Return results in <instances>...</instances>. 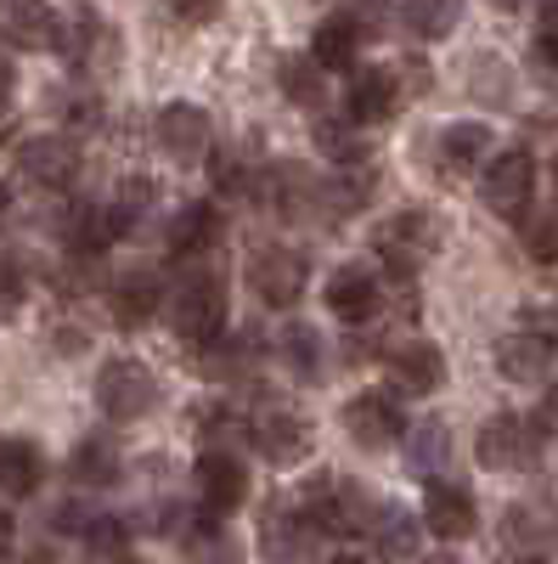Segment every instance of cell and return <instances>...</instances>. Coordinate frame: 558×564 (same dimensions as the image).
<instances>
[{"mask_svg": "<svg viewBox=\"0 0 558 564\" xmlns=\"http://www.w3.org/2000/svg\"><path fill=\"white\" fill-rule=\"evenodd\" d=\"M169 316H175V334L193 339V345H215L220 327H226V276L220 265L198 260L175 276V294H169Z\"/></svg>", "mask_w": 558, "mask_h": 564, "instance_id": "6da1fadb", "label": "cell"}, {"mask_svg": "<svg viewBox=\"0 0 558 564\" xmlns=\"http://www.w3.org/2000/svg\"><path fill=\"white\" fill-rule=\"evenodd\" d=\"M305 520L316 536H355L372 525V513H379V502H372L361 486L350 480H310V491L299 497Z\"/></svg>", "mask_w": 558, "mask_h": 564, "instance_id": "7a4b0ae2", "label": "cell"}, {"mask_svg": "<svg viewBox=\"0 0 558 564\" xmlns=\"http://www.w3.org/2000/svg\"><path fill=\"white\" fill-rule=\"evenodd\" d=\"M57 52L79 68V74H102V68H113L119 63V29L97 12V7H68L63 18H57Z\"/></svg>", "mask_w": 558, "mask_h": 564, "instance_id": "3957f363", "label": "cell"}, {"mask_svg": "<svg viewBox=\"0 0 558 564\" xmlns=\"http://www.w3.org/2000/svg\"><path fill=\"white\" fill-rule=\"evenodd\" d=\"M372 243H379V260H384L395 276H412L417 265H424V260L440 249V220L424 215V209H406V215L384 220Z\"/></svg>", "mask_w": 558, "mask_h": 564, "instance_id": "277c9868", "label": "cell"}, {"mask_svg": "<svg viewBox=\"0 0 558 564\" xmlns=\"http://www.w3.org/2000/svg\"><path fill=\"white\" fill-rule=\"evenodd\" d=\"M474 452H480L485 468H536V457H541V423H530L519 412H496V417H485Z\"/></svg>", "mask_w": 558, "mask_h": 564, "instance_id": "5b68a950", "label": "cell"}, {"mask_svg": "<svg viewBox=\"0 0 558 564\" xmlns=\"http://www.w3.org/2000/svg\"><path fill=\"white\" fill-rule=\"evenodd\" d=\"M530 193H536V159H530L525 148L496 153V159H491V170H485V181H480L485 209H491V215H502V220H514V215H525V209H530Z\"/></svg>", "mask_w": 558, "mask_h": 564, "instance_id": "8992f818", "label": "cell"}, {"mask_svg": "<svg viewBox=\"0 0 558 564\" xmlns=\"http://www.w3.org/2000/svg\"><path fill=\"white\" fill-rule=\"evenodd\" d=\"M153 395H158L153 372H147L142 361H130V356H119V361H108V367L97 372V406H102L108 417H119V423L142 417V412L153 406Z\"/></svg>", "mask_w": 558, "mask_h": 564, "instance_id": "52a82bcc", "label": "cell"}, {"mask_svg": "<svg viewBox=\"0 0 558 564\" xmlns=\"http://www.w3.org/2000/svg\"><path fill=\"white\" fill-rule=\"evenodd\" d=\"M249 282H254V294L276 311H288L299 294H305V254L288 249V243H271L249 260Z\"/></svg>", "mask_w": 558, "mask_h": 564, "instance_id": "ba28073f", "label": "cell"}, {"mask_svg": "<svg viewBox=\"0 0 558 564\" xmlns=\"http://www.w3.org/2000/svg\"><path fill=\"white\" fill-rule=\"evenodd\" d=\"M249 441L271 463H299L310 452V423L299 412H288V406H265V412L249 417Z\"/></svg>", "mask_w": 558, "mask_h": 564, "instance_id": "9c48e42d", "label": "cell"}, {"mask_svg": "<svg viewBox=\"0 0 558 564\" xmlns=\"http://www.w3.org/2000/svg\"><path fill=\"white\" fill-rule=\"evenodd\" d=\"M209 141H215V124L198 102H169L158 113V148L175 159V164H198L209 159Z\"/></svg>", "mask_w": 558, "mask_h": 564, "instance_id": "30bf717a", "label": "cell"}, {"mask_svg": "<svg viewBox=\"0 0 558 564\" xmlns=\"http://www.w3.org/2000/svg\"><path fill=\"white\" fill-rule=\"evenodd\" d=\"M18 170L34 181V186H52V193H63V186L79 181V148L68 135H29L18 148Z\"/></svg>", "mask_w": 558, "mask_h": 564, "instance_id": "8fae6325", "label": "cell"}, {"mask_svg": "<svg viewBox=\"0 0 558 564\" xmlns=\"http://www.w3.org/2000/svg\"><path fill=\"white\" fill-rule=\"evenodd\" d=\"M344 430H350V441H355V446L379 452V446L401 441L406 417H401V406H395L390 395H379V390H361V395L344 406Z\"/></svg>", "mask_w": 558, "mask_h": 564, "instance_id": "7c38bea8", "label": "cell"}, {"mask_svg": "<svg viewBox=\"0 0 558 564\" xmlns=\"http://www.w3.org/2000/svg\"><path fill=\"white\" fill-rule=\"evenodd\" d=\"M0 40L18 52H57V12L45 0H0Z\"/></svg>", "mask_w": 558, "mask_h": 564, "instance_id": "4fadbf2b", "label": "cell"}, {"mask_svg": "<svg viewBox=\"0 0 558 564\" xmlns=\"http://www.w3.org/2000/svg\"><path fill=\"white\" fill-rule=\"evenodd\" d=\"M310 520H305V508L294 502H271L265 513H260V547H265V558H276V564H299L305 553H310Z\"/></svg>", "mask_w": 558, "mask_h": 564, "instance_id": "5bb4252c", "label": "cell"}, {"mask_svg": "<svg viewBox=\"0 0 558 564\" xmlns=\"http://www.w3.org/2000/svg\"><path fill=\"white\" fill-rule=\"evenodd\" d=\"M496 372L507 384H536L552 372V339L536 334V327H514L502 345H496Z\"/></svg>", "mask_w": 558, "mask_h": 564, "instance_id": "9a60e30c", "label": "cell"}, {"mask_svg": "<svg viewBox=\"0 0 558 564\" xmlns=\"http://www.w3.org/2000/svg\"><path fill=\"white\" fill-rule=\"evenodd\" d=\"M350 119L355 124H384L401 113V74L395 68H355L350 79Z\"/></svg>", "mask_w": 558, "mask_h": 564, "instance_id": "2e32d148", "label": "cell"}, {"mask_svg": "<svg viewBox=\"0 0 558 564\" xmlns=\"http://www.w3.org/2000/svg\"><path fill=\"white\" fill-rule=\"evenodd\" d=\"M265 193H271V209L283 220H299V215H321V198H328V181H316L310 170L299 164H271L265 175Z\"/></svg>", "mask_w": 558, "mask_h": 564, "instance_id": "e0dca14e", "label": "cell"}, {"mask_svg": "<svg viewBox=\"0 0 558 564\" xmlns=\"http://www.w3.org/2000/svg\"><path fill=\"white\" fill-rule=\"evenodd\" d=\"M198 497L209 513H231V508H243L249 497V475H243V463L231 457V452H204L198 457Z\"/></svg>", "mask_w": 558, "mask_h": 564, "instance_id": "ac0fdd59", "label": "cell"}, {"mask_svg": "<svg viewBox=\"0 0 558 564\" xmlns=\"http://www.w3.org/2000/svg\"><path fill=\"white\" fill-rule=\"evenodd\" d=\"M328 311L339 322H372L379 316V276L366 265H339L328 282Z\"/></svg>", "mask_w": 558, "mask_h": 564, "instance_id": "d6986e66", "label": "cell"}, {"mask_svg": "<svg viewBox=\"0 0 558 564\" xmlns=\"http://www.w3.org/2000/svg\"><path fill=\"white\" fill-rule=\"evenodd\" d=\"M390 372H395V384H401L406 395H435V390L446 384V356H440V345H429V339H412V345H401V350L390 356Z\"/></svg>", "mask_w": 558, "mask_h": 564, "instance_id": "ffe728a7", "label": "cell"}, {"mask_svg": "<svg viewBox=\"0 0 558 564\" xmlns=\"http://www.w3.org/2000/svg\"><path fill=\"white\" fill-rule=\"evenodd\" d=\"M366 542H372V553H379V558L401 564V558L417 553V542H424V525H417L401 502H379V513H372V525H366Z\"/></svg>", "mask_w": 558, "mask_h": 564, "instance_id": "44dd1931", "label": "cell"}, {"mask_svg": "<svg viewBox=\"0 0 558 564\" xmlns=\"http://www.w3.org/2000/svg\"><path fill=\"white\" fill-rule=\"evenodd\" d=\"M485 153H491V130H485L480 119L446 124L440 141H435V164H440L446 175H469V170H480Z\"/></svg>", "mask_w": 558, "mask_h": 564, "instance_id": "7402d4cb", "label": "cell"}, {"mask_svg": "<svg viewBox=\"0 0 558 564\" xmlns=\"http://www.w3.org/2000/svg\"><path fill=\"white\" fill-rule=\"evenodd\" d=\"M361 34H366V23L344 7V12H333V18H321L316 23V40H310V57L321 63V68H355V52H361Z\"/></svg>", "mask_w": 558, "mask_h": 564, "instance_id": "603a6c76", "label": "cell"}, {"mask_svg": "<svg viewBox=\"0 0 558 564\" xmlns=\"http://www.w3.org/2000/svg\"><path fill=\"white\" fill-rule=\"evenodd\" d=\"M45 480V452L23 435H7L0 441V491L7 497H34Z\"/></svg>", "mask_w": 558, "mask_h": 564, "instance_id": "cb8c5ba5", "label": "cell"}, {"mask_svg": "<svg viewBox=\"0 0 558 564\" xmlns=\"http://www.w3.org/2000/svg\"><path fill=\"white\" fill-rule=\"evenodd\" d=\"M424 525H429L440 542L469 536V531H474V497L462 491V486H435V491L424 497Z\"/></svg>", "mask_w": 558, "mask_h": 564, "instance_id": "d4e9b609", "label": "cell"}, {"mask_svg": "<svg viewBox=\"0 0 558 564\" xmlns=\"http://www.w3.org/2000/svg\"><path fill=\"white\" fill-rule=\"evenodd\" d=\"M119 231H124V215H119L113 204H85V209H74V220H68V243H74L79 254H108V249L119 243Z\"/></svg>", "mask_w": 558, "mask_h": 564, "instance_id": "484cf974", "label": "cell"}, {"mask_svg": "<svg viewBox=\"0 0 558 564\" xmlns=\"http://www.w3.org/2000/svg\"><path fill=\"white\" fill-rule=\"evenodd\" d=\"M215 238H220V215H215V204H186L175 220H169V249L180 254V260H204L209 249H215Z\"/></svg>", "mask_w": 558, "mask_h": 564, "instance_id": "4316f807", "label": "cell"}, {"mask_svg": "<svg viewBox=\"0 0 558 564\" xmlns=\"http://www.w3.org/2000/svg\"><path fill=\"white\" fill-rule=\"evenodd\" d=\"M108 311H113L124 327H142V322H153V311H158V276H147V271H130V276H119L113 289H108Z\"/></svg>", "mask_w": 558, "mask_h": 564, "instance_id": "83f0119b", "label": "cell"}, {"mask_svg": "<svg viewBox=\"0 0 558 564\" xmlns=\"http://www.w3.org/2000/svg\"><path fill=\"white\" fill-rule=\"evenodd\" d=\"M276 85H283V97L294 108H321V97H328V68H321L310 52L305 57H283L276 63Z\"/></svg>", "mask_w": 558, "mask_h": 564, "instance_id": "f1b7e54d", "label": "cell"}, {"mask_svg": "<svg viewBox=\"0 0 558 564\" xmlns=\"http://www.w3.org/2000/svg\"><path fill=\"white\" fill-rule=\"evenodd\" d=\"M265 175H271V170H260V159H254L249 148L215 153V186H220L226 198H254V193H265Z\"/></svg>", "mask_w": 558, "mask_h": 564, "instance_id": "f546056e", "label": "cell"}, {"mask_svg": "<svg viewBox=\"0 0 558 564\" xmlns=\"http://www.w3.org/2000/svg\"><path fill=\"white\" fill-rule=\"evenodd\" d=\"M446 457H451V435H446V423L424 417V423H417V430L406 435V468H412L417 480H424V475L435 480L440 468H446Z\"/></svg>", "mask_w": 558, "mask_h": 564, "instance_id": "4dcf8cb0", "label": "cell"}, {"mask_svg": "<svg viewBox=\"0 0 558 564\" xmlns=\"http://www.w3.org/2000/svg\"><path fill=\"white\" fill-rule=\"evenodd\" d=\"M68 475H74L79 486H113V480H119V452H113L102 435H90V441H79V446H74Z\"/></svg>", "mask_w": 558, "mask_h": 564, "instance_id": "1f68e13d", "label": "cell"}, {"mask_svg": "<svg viewBox=\"0 0 558 564\" xmlns=\"http://www.w3.org/2000/svg\"><path fill=\"white\" fill-rule=\"evenodd\" d=\"M462 18V0H406V29L417 40H446Z\"/></svg>", "mask_w": 558, "mask_h": 564, "instance_id": "d6a6232c", "label": "cell"}, {"mask_svg": "<svg viewBox=\"0 0 558 564\" xmlns=\"http://www.w3.org/2000/svg\"><path fill=\"white\" fill-rule=\"evenodd\" d=\"M283 356H288V367L299 372L305 384H310V379H321V339H316V327L288 322V334H283Z\"/></svg>", "mask_w": 558, "mask_h": 564, "instance_id": "836d02e7", "label": "cell"}, {"mask_svg": "<svg viewBox=\"0 0 558 564\" xmlns=\"http://www.w3.org/2000/svg\"><path fill=\"white\" fill-rule=\"evenodd\" d=\"M316 148L333 164H361V135L355 119H316Z\"/></svg>", "mask_w": 558, "mask_h": 564, "instance_id": "e575fe53", "label": "cell"}, {"mask_svg": "<svg viewBox=\"0 0 558 564\" xmlns=\"http://www.w3.org/2000/svg\"><path fill=\"white\" fill-rule=\"evenodd\" d=\"M254 356H260V345L243 334V339H215L204 361H209V379H238V372L254 367Z\"/></svg>", "mask_w": 558, "mask_h": 564, "instance_id": "d590c367", "label": "cell"}, {"mask_svg": "<svg viewBox=\"0 0 558 564\" xmlns=\"http://www.w3.org/2000/svg\"><path fill=\"white\" fill-rule=\"evenodd\" d=\"M525 254L536 265H558V209H541V215H525Z\"/></svg>", "mask_w": 558, "mask_h": 564, "instance_id": "8d00e7d4", "label": "cell"}, {"mask_svg": "<svg viewBox=\"0 0 558 564\" xmlns=\"http://www.w3.org/2000/svg\"><path fill=\"white\" fill-rule=\"evenodd\" d=\"M153 198H158V186L153 181H142V175H130L124 186H119V198H113V209L124 215V226H135L147 209H153Z\"/></svg>", "mask_w": 558, "mask_h": 564, "instance_id": "74e56055", "label": "cell"}, {"mask_svg": "<svg viewBox=\"0 0 558 564\" xmlns=\"http://www.w3.org/2000/svg\"><path fill=\"white\" fill-rule=\"evenodd\" d=\"M85 547H90V558L119 564V558H124V531H119L113 520H90V531H85Z\"/></svg>", "mask_w": 558, "mask_h": 564, "instance_id": "f35d334b", "label": "cell"}, {"mask_svg": "<svg viewBox=\"0 0 558 564\" xmlns=\"http://www.w3.org/2000/svg\"><path fill=\"white\" fill-rule=\"evenodd\" d=\"M536 63L558 68V0H547L541 18H536Z\"/></svg>", "mask_w": 558, "mask_h": 564, "instance_id": "ab89813d", "label": "cell"}, {"mask_svg": "<svg viewBox=\"0 0 558 564\" xmlns=\"http://www.w3.org/2000/svg\"><path fill=\"white\" fill-rule=\"evenodd\" d=\"M220 7H226V0H164V12H169L175 23H186V29L215 23V18H220Z\"/></svg>", "mask_w": 558, "mask_h": 564, "instance_id": "60d3db41", "label": "cell"}, {"mask_svg": "<svg viewBox=\"0 0 558 564\" xmlns=\"http://www.w3.org/2000/svg\"><path fill=\"white\" fill-rule=\"evenodd\" d=\"M226 417H231L226 406H198V412H193L198 435H209V441H231V435H243V423H226Z\"/></svg>", "mask_w": 558, "mask_h": 564, "instance_id": "b9f144b4", "label": "cell"}, {"mask_svg": "<svg viewBox=\"0 0 558 564\" xmlns=\"http://www.w3.org/2000/svg\"><path fill=\"white\" fill-rule=\"evenodd\" d=\"M23 300V271L18 260H0V305H18Z\"/></svg>", "mask_w": 558, "mask_h": 564, "instance_id": "7bdbcfd3", "label": "cell"}, {"mask_svg": "<svg viewBox=\"0 0 558 564\" xmlns=\"http://www.w3.org/2000/svg\"><path fill=\"white\" fill-rule=\"evenodd\" d=\"M12 85H18V68H12V57H7V52H0V108H7Z\"/></svg>", "mask_w": 558, "mask_h": 564, "instance_id": "ee69618b", "label": "cell"}, {"mask_svg": "<svg viewBox=\"0 0 558 564\" xmlns=\"http://www.w3.org/2000/svg\"><path fill=\"white\" fill-rule=\"evenodd\" d=\"M12 536H18V525H12V513H7V508H0V558H7V553H12Z\"/></svg>", "mask_w": 558, "mask_h": 564, "instance_id": "f6af8a7d", "label": "cell"}, {"mask_svg": "<svg viewBox=\"0 0 558 564\" xmlns=\"http://www.w3.org/2000/svg\"><path fill=\"white\" fill-rule=\"evenodd\" d=\"M333 564H366V558H361V553H339Z\"/></svg>", "mask_w": 558, "mask_h": 564, "instance_id": "bcb514c9", "label": "cell"}, {"mask_svg": "<svg viewBox=\"0 0 558 564\" xmlns=\"http://www.w3.org/2000/svg\"><path fill=\"white\" fill-rule=\"evenodd\" d=\"M424 564H457V558H451V553H435V558H424Z\"/></svg>", "mask_w": 558, "mask_h": 564, "instance_id": "7dc6e473", "label": "cell"}, {"mask_svg": "<svg viewBox=\"0 0 558 564\" xmlns=\"http://www.w3.org/2000/svg\"><path fill=\"white\" fill-rule=\"evenodd\" d=\"M496 7H519V0H496Z\"/></svg>", "mask_w": 558, "mask_h": 564, "instance_id": "c3c4849f", "label": "cell"}, {"mask_svg": "<svg viewBox=\"0 0 558 564\" xmlns=\"http://www.w3.org/2000/svg\"><path fill=\"white\" fill-rule=\"evenodd\" d=\"M552 181H558V159H552Z\"/></svg>", "mask_w": 558, "mask_h": 564, "instance_id": "681fc988", "label": "cell"}, {"mask_svg": "<svg viewBox=\"0 0 558 564\" xmlns=\"http://www.w3.org/2000/svg\"><path fill=\"white\" fill-rule=\"evenodd\" d=\"M530 564H541V558H530Z\"/></svg>", "mask_w": 558, "mask_h": 564, "instance_id": "f907efd6", "label": "cell"}]
</instances>
